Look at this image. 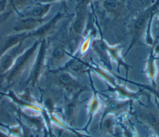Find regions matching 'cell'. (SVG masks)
I'll return each instance as SVG.
<instances>
[{"mask_svg": "<svg viewBox=\"0 0 159 137\" xmlns=\"http://www.w3.org/2000/svg\"><path fill=\"white\" fill-rule=\"evenodd\" d=\"M139 105L131 108L129 115L133 116L140 123L152 129L159 136V109L150 101V96L148 97V102L143 104L137 100Z\"/></svg>", "mask_w": 159, "mask_h": 137, "instance_id": "6da1fadb", "label": "cell"}, {"mask_svg": "<svg viewBox=\"0 0 159 137\" xmlns=\"http://www.w3.org/2000/svg\"><path fill=\"white\" fill-rule=\"evenodd\" d=\"M40 42V40H36L30 46L27 48L17 58L11 68L4 75L5 76L4 81L8 86H11L33 61Z\"/></svg>", "mask_w": 159, "mask_h": 137, "instance_id": "7a4b0ae2", "label": "cell"}, {"mask_svg": "<svg viewBox=\"0 0 159 137\" xmlns=\"http://www.w3.org/2000/svg\"><path fill=\"white\" fill-rule=\"evenodd\" d=\"M47 60V43L45 38L40 40L37 51L32 63L29 74L24 82V86L32 88L35 86L45 71Z\"/></svg>", "mask_w": 159, "mask_h": 137, "instance_id": "3957f363", "label": "cell"}, {"mask_svg": "<svg viewBox=\"0 0 159 137\" xmlns=\"http://www.w3.org/2000/svg\"><path fill=\"white\" fill-rule=\"evenodd\" d=\"M53 74V79L56 85L63 89L67 97H70L80 91H88L89 89L86 84L82 83L74 75L63 69H55L51 71Z\"/></svg>", "mask_w": 159, "mask_h": 137, "instance_id": "277c9868", "label": "cell"}, {"mask_svg": "<svg viewBox=\"0 0 159 137\" xmlns=\"http://www.w3.org/2000/svg\"><path fill=\"white\" fill-rule=\"evenodd\" d=\"M158 4V1L154 4L153 6L147 8L143 10L140 14L137 15L135 19L134 20L133 24V30H132V37L130 45L128 48L127 51L125 53V56L128 53L132 47L136 43L141 35L145 31L148 23L150 20V19L153 14L156 13V10Z\"/></svg>", "mask_w": 159, "mask_h": 137, "instance_id": "5b68a950", "label": "cell"}, {"mask_svg": "<svg viewBox=\"0 0 159 137\" xmlns=\"http://www.w3.org/2000/svg\"><path fill=\"white\" fill-rule=\"evenodd\" d=\"M106 99L104 104L103 110L100 121L107 115H113L116 117L129 113L132 106L131 100H120L113 97L106 96Z\"/></svg>", "mask_w": 159, "mask_h": 137, "instance_id": "8992f818", "label": "cell"}, {"mask_svg": "<svg viewBox=\"0 0 159 137\" xmlns=\"http://www.w3.org/2000/svg\"><path fill=\"white\" fill-rule=\"evenodd\" d=\"M87 7L76 6L75 17L71 22L70 31L73 37L75 46H76L78 40L83 36L86 22Z\"/></svg>", "mask_w": 159, "mask_h": 137, "instance_id": "52a82bcc", "label": "cell"}, {"mask_svg": "<svg viewBox=\"0 0 159 137\" xmlns=\"http://www.w3.org/2000/svg\"><path fill=\"white\" fill-rule=\"evenodd\" d=\"M83 91H80L75 94L67 97L63 107L64 122L70 126L76 123L77 115L81 102L79 99L80 94Z\"/></svg>", "mask_w": 159, "mask_h": 137, "instance_id": "ba28073f", "label": "cell"}, {"mask_svg": "<svg viewBox=\"0 0 159 137\" xmlns=\"http://www.w3.org/2000/svg\"><path fill=\"white\" fill-rule=\"evenodd\" d=\"M65 17V13L59 11L50 20L43 23L37 29L28 32L29 38H35L36 40L45 39L47 36L52 34L56 29L58 22Z\"/></svg>", "mask_w": 159, "mask_h": 137, "instance_id": "9c48e42d", "label": "cell"}, {"mask_svg": "<svg viewBox=\"0 0 159 137\" xmlns=\"http://www.w3.org/2000/svg\"><path fill=\"white\" fill-rule=\"evenodd\" d=\"M53 4L35 2L25 7L16 13L17 18L32 17L35 19H45L49 12Z\"/></svg>", "mask_w": 159, "mask_h": 137, "instance_id": "30bf717a", "label": "cell"}, {"mask_svg": "<svg viewBox=\"0 0 159 137\" xmlns=\"http://www.w3.org/2000/svg\"><path fill=\"white\" fill-rule=\"evenodd\" d=\"M22 42L7 50L0 57V76H4L12 66L17 58L26 49Z\"/></svg>", "mask_w": 159, "mask_h": 137, "instance_id": "8fae6325", "label": "cell"}, {"mask_svg": "<svg viewBox=\"0 0 159 137\" xmlns=\"http://www.w3.org/2000/svg\"><path fill=\"white\" fill-rule=\"evenodd\" d=\"M91 71L89 70L87 74H88L91 88V90L93 91V97L88 105V121L84 128L83 129V130H87L88 128L91 123L93 118L95 115V114L99 112V110L102 108V102L100 98L98 95V92L96 91L93 84V82L91 79Z\"/></svg>", "mask_w": 159, "mask_h": 137, "instance_id": "7c38bea8", "label": "cell"}, {"mask_svg": "<svg viewBox=\"0 0 159 137\" xmlns=\"http://www.w3.org/2000/svg\"><path fill=\"white\" fill-rule=\"evenodd\" d=\"M106 85L107 89L104 91V92H115L117 95V99L123 100H129L132 102L134 100H139L140 96L143 94L144 90V89L142 88V89H140L137 92H134L130 91L125 85H120L117 84V85L114 87L111 86L107 83H106Z\"/></svg>", "mask_w": 159, "mask_h": 137, "instance_id": "4fadbf2b", "label": "cell"}, {"mask_svg": "<svg viewBox=\"0 0 159 137\" xmlns=\"http://www.w3.org/2000/svg\"><path fill=\"white\" fill-rule=\"evenodd\" d=\"M73 55L70 53L67 49V44L65 42H58L53 46L50 56L52 65H58L65 62L66 59L69 60Z\"/></svg>", "mask_w": 159, "mask_h": 137, "instance_id": "5bb4252c", "label": "cell"}, {"mask_svg": "<svg viewBox=\"0 0 159 137\" xmlns=\"http://www.w3.org/2000/svg\"><path fill=\"white\" fill-rule=\"evenodd\" d=\"M45 21V19L32 17L17 18L13 27L14 32H29L39 28Z\"/></svg>", "mask_w": 159, "mask_h": 137, "instance_id": "9a60e30c", "label": "cell"}, {"mask_svg": "<svg viewBox=\"0 0 159 137\" xmlns=\"http://www.w3.org/2000/svg\"><path fill=\"white\" fill-rule=\"evenodd\" d=\"M106 49L108 53L109 58L111 61H114L117 64V71L120 72V66H122L125 69L126 76H125V80L127 79L128 72L131 68L130 65H129L127 63L124 61L122 56H121V50L122 48V46L120 44H117L115 45H109L106 42L105 43Z\"/></svg>", "mask_w": 159, "mask_h": 137, "instance_id": "2e32d148", "label": "cell"}, {"mask_svg": "<svg viewBox=\"0 0 159 137\" xmlns=\"http://www.w3.org/2000/svg\"><path fill=\"white\" fill-rule=\"evenodd\" d=\"M105 43L106 41L103 38H95L92 40L91 45L93 50L100 59L101 63H102L106 68L109 70H111L112 69L111 60L106 49Z\"/></svg>", "mask_w": 159, "mask_h": 137, "instance_id": "e0dca14e", "label": "cell"}, {"mask_svg": "<svg viewBox=\"0 0 159 137\" xmlns=\"http://www.w3.org/2000/svg\"><path fill=\"white\" fill-rule=\"evenodd\" d=\"M29 38L28 32H14L7 35L0 48V57L9 49Z\"/></svg>", "mask_w": 159, "mask_h": 137, "instance_id": "ac0fdd59", "label": "cell"}, {"mask_svg": "<svg viewBox=\"0 0 159 137\" xmlns=\"http://www.w3.org/2000/svg\"><path fill=\"white\" fill-rule=\"evenodd\" d=\"M158 58H156V55L154 54L152 48L147 61L145 73L147 75L153 87H155L157 86L156 79L158 74V67L156 64L155 61Z\"/></svg>", "mask_w": 159, "mask_h": 137, "instance_id": "d6986e66", "label": "cell"}, {"mask_svg": "<svg viewBox=\"0 0 159 137\" xmlns=\"http://www.w3.org/2000/svg\"><path fill=\"white\" fill-rule=\"evenodd\" d=\"M86 66L91 71L96 74H97L100 77H101L104 81H106V83L109 84L112 87H114L117 85V82L116 81V78L111 74L107 71L102 68L100 66L96 64L95 63L91 61L90 63L86 62Z\"/></svg>", "mask_w": 159, "mask_h": 137, "instance_id": "ffe728a7", "label": "cell"}, {"mask_svg": "<svg viewBox=\"0 0 159 137\" xmlns=\"http://www.w3.org/2000/svg\"><path fill=\"white\" fill-rule=\"evenodd\" d=\"M119 124L117 117L113 115H107L99 123L100 129L102 131L114 134V126Z\"/></svg>", "mask_w": 159, "mask_h": 137, "instance_id": "44dd1931", "label": "cell"}, {"mask_svg": "<svg viewBox=\"0 0 159 137\" xmlns=\"http://www.w3.org/2000/svg\"><path fill=\"white\" fill-rule=\"evenodd\" d=\"M102 6L108 14L112 15L119 14L123 8L122 3L119 0H103Z\"/></svg>", "mask_w": 159, "mask_h": 137, "instance_id": "7402d4cb", "label": "cell"}, {"mask_svg": "<svg viewBox=\"0 0 159 137\" xmlns=\"http://www.w3.org/2000/svg\"><path fill=\"white\" fill-rule=\"evenodd\" d=\"M93 31L91 30L88 34H87L86 38L83 40V42L80 46V48L76 51V55L80 58L83 57L86 53L88 51L89 48L90 46V45L92 42L93 39Z\"/></svg>", "mask_w": 159, "mask_h": 137, "instance_id": "603a6c76", "label": "cell"}, {"mask_svg": "<svg viewBox=\"0 0 159 137\" xmlns=\"http://www.w3.org/2000/svg\"><path fill=\"white\" fill-rule=\"evenodd\" d=\"M16 13L35 2V0H7Z\"/></svg>", "mask_w": 159, "mask_h": 137, "instance_id": "cb8c5ba5", "label": "cell"}, {"mask_svg": "<svg viewBox=\"0 0 159 137\" xmlns=\"http://www.w3.org/2000/svg\"><path fill=\"white\" fill-rule=\"evenodd\" d=\"M12 12H13V11L12 10V11H7L6 12H4L0 15V28L4 24V23L6 22L7 20V19L11 17Z\"/></svg>", "mask_w": 159, "mask_h": 137, "instance_id": "d4e9b609", "label": "cell"}, {"mask_svg": "<svg viewBox=\"0 0 159 137\" xmlns=\"http://www.w3.org/2000/svg\"><path fill=\"white\" fill-rule=\"evenodd\" d=\"M7 5V0H0V15L5 12V9Z\"/></svg>", "mask_w": 159, "mask_h": 137, "instance_id": "484cf974", "label": "cell"}, {"mask_svg": "<svg viewBox=\"0 0 159 137\" xmlns=\"http://www.w3.org/2000/svg\"><path fill=\"white\" fill-rule=\"evenodd\" d=\"M157 25H156V27H157V36L155 39L154 40L155 41H159V9L158 11L157 12Z\"/></svg>", "mask_w": 159, "mask_h": 137, "instance_id": "4316f807", "label": "cell"}, {"mask_svg": "<svg viewBox=\"0 0 159 137\" xmlns=\"http://www.w3.org/2000/svg\"><path fill=\"white\" fill-rule=\"evenodd\" d=\"M93 0H81L79 3L77 4L78 6H81L83 7H88V5L91 3Z\"/></svg>", "mask_w": 159, "mask_h": 137, "instance_id": "83f0119b", "label": "cell"}, {"mask_svg": "<svg viewBox=\"0 0 159 137\" xmlns=\"http://www.w3.org/2000/svg\"><path fill=\"white\" fill-rule=\"evenodd\" d=\"M64 1V0H35V2H42V3H51V4H53L55 2H58V1Z\"/></svg>", "mask_w": 159, "mask_h": 137, "instance_id": "f1b7e54d", "label": "cell"}, {"mask_svg": "<svg viewBox=\"0 0 159 137\" xmlns=\"http://www.w3.org/2000/svg\"><path fill=\"white\" fill-rule=\"evenodd\" d=\"M22 130H23V135H24V137H29L28 135H27V129H25V128L22 127Z\"/></svg>", "mask_w": 159, "mask_h": 137, "instance_id": "f546056e", "label": "cell"}, {"mask_svg": "<svg viewBox=\"0 0 159 137\" xmlns=\"http://www.w3.org/2000/svg\"><path fill=\"white\" fill-rule=\"evenodd\" d=\"M0 137H9L6 135H4L3 133H2L1 131H0Z\"/></svg>", "mask_w": 159, "mask_h": 137, "instance_id": "4dcf8cb0", "label": "cell"}, {"mask_svg": "<svg viewBox=\"0 0 159 137\" xmlns=\"http://www.w3.org/2000/svg\"><path fill=\"white\" fill-rule=\"evenodd\" d=\"M1 99H2V96H1V95H0V100H1Z\"/></svg>", "mask_w": 159, "mask_h": 137, "instance_id": "1f68e13d", "label": "cell"}, {"mask_svg": "<svg viewBox=\"0 0 159 137\" xmlns=\"http://www.w3.org/2000/svg\"><path fill=\"white\" fill-rule=\"evenodd\" d=\"M150 137H156V136H150Z\"/></svg>", "mask_w": 159, "mask_h": 137, "instance_id": "d6a6232c", "label": "cell"}]
</instances>
